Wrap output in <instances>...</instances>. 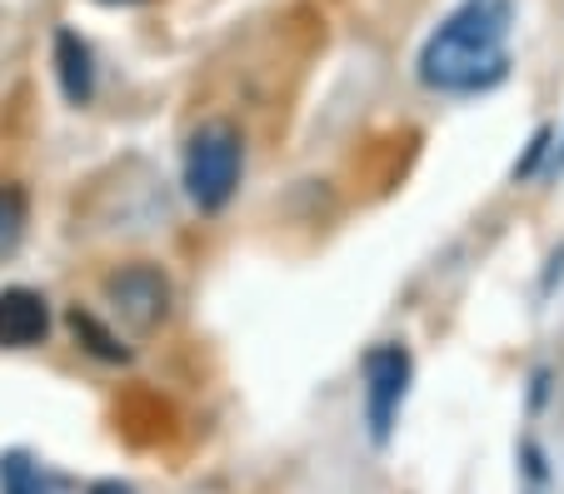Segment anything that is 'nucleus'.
I'll return each mask as SVG.
<instances>
[{"label":"nucleus","mask_w":564,"mask_h":494,"mask_svg":"<svg viewBox=\"0 0 564 494\" xmlns=\"http://www.w3.org/2000/svg\"><path fill=\"white\" fill-rule=\"evenodd\" d=\"M106 305L120 325L150 334L171 320V279H165L160 265H150V260L120 265L116 275H106Z\"/></svg>","instance_id":"20e7f679"},{"label":"nucleus","mask_w":564,"mask_h":494,"mask_svg":"<svg viewBox=\"0 0 564 494\" xmlns=\"http://www.w3.org/2000/svg\"><path fill=\"white\" fill-rule=\"evenodd\" d=\"M524 460H530V464H524V470H530V480H544V454L534 450V444H524Z\"/></svg>","instance_id":"9b49d317"},{"label":"nucleus","mask_w":564,"mask_h":494,"mask_svg":"<svg viewBox=\"0 0 564 494\" xmlns=\"http://www.w3.org/2000/svg\"><path fill=\"white\" fill-rule=\"evenodd\" d=\"M25 226V195L15 185H0V250H11Z\"/></svg>","instance_id":"1a4fd4ad"},{"label":"nucleus","mask_w":564,"mask_h":494,"mask_svg":"<svg viewBox=\"0 0 564 494\" xmlns=\"http://www.w3.org/2000/svg\"><path fill=\"white\" fill-rule=\"evenodd\" d=\"M90 494H130L126 484H90Z\"/></svg>","instance_id":"f8f14e48"},{"label":"nucleus","mask_w":564,"mask_h":494,"mask_svg":"<svg viewBox=\"0 0 564 494\" xmlns=\"http://www.w3.org/2000/svg\"><path fill=\"white\" fill-rule=\"evenodd\" d=\"M70 334L86 344L96 360H106V365H126L130 360V344H120V334L110 330V325H100L90 310H80V305L70 310Z\"/></svg>","instance_id":"0eeeda50"},{"label":"nucleus","mask_w":564,"mask_h":494,"mask_svg":"<svg viewBox=\"0 0 564 494\" xmlns=\"http://www.w3.org/2000/svg\"><path fill=\"white\" fill-rule=\"evenodd\" d=\"M550 125H540V130H534V140H530V151H524V161L520 165H514V180H524V175H534V171H540V161H544V155H550Z\"/></svg>","instance_id":"9d476101"},{"label":"nucleus","mask_w":564,"mask_h":494,"mask_svg":"<svg viewBox=\"0 0 564 494\" xmlns=\"http://www.w3.org/2000/svg\"><path fill=\"white\" fill-rule=\"evenodd\" d=\"M55 76H61V90L70 106H90V96H96V61H90V45L70 25L55 31Z\"/></svg>","instance_id":"423d86ee"},{"label":"nucleus","mask_w":564,"mask_h":494,"mask_svg":"<svg viewBox=\"0 0 564 494\" xmlns=\"http://www.w3.org/2000/svg\"><path fill=\"white\" fill-rule=\"evenodd\" d=\"M51 330V305L41 290H0V350H31Z\"/></svg>","instance_id":"39448f33"},{"label":"nucleus","mask_w":564,"mask_h":494,"mask_svg":"<svg viewBox=\"0 0 564 494\" xmlns=\"http://www.w3.org/2000/svg\"><path fill=\"white\" fill-rule=\"evenodd\" d=\"M560 165H564V151H560Z\"/></svg>","instance_id":"4468645a"},{"label":"nucleus","mask_w":564,"mask_h":494,"mask_svg":"<svg viewBox=\"0 0 564 494\" xmlns=\"http://www.w3.org/2000/svg\"><path fill=\"white\" fill-rule=\"evenodd\" d=\"M0 490L6 494H55V484L45 480L25 454H6V460H0Z\"/></svg>","instance_id":"6e6552de"},{"label":"nucleus","mask_w":564,"mask_h":494,"mask_svg":"<svg viewBox=\"0 0 564 494\" xmlns=\"http://www.w3.org/2000/svg\"><path fill=\"white\" fill-rule=\"evenodd\" d=\"M100 6H145V0H100Z\"/></svg>","instance_id":"ddd939ff"},{"label":"nucleus","mask_w":564,"mask_h":494,"mask_svg":"<svg viewBox=\"0 0 564 494\" xmlns=\"http://www.w3.org/2000/svg\"><path fill=\"white\" fill-rule=\"evenodd\" d=\"M246 171V140L230 120H205L185 145V195L200 216H220L240 190Z\"/></svg>","instance_id":"f03ea898"},{"label":"nucleus","mask_w":564,"mask_h":494,"mask_svg":"<svg viewBox=\"0 0 564 494\" xmlns=\"http://www.w3.org/2000/svg\"><path fill=\"white\" fill-rule=\"evenodd\" d=\"M410 350L405 344H375L365 355V425H370V440L375 444H390L394 425H400V409H405V395H410Z\"/></svg>","instance_id":"7ed1b4c3"},{"label":"nucleus","mask_w":564,"mask_h":494,"mask_svg":"<svg viewBox=\"0 0 564 494\" xmlns=\"http://www.w3.org/2000/svg\"><path fill=\"white\" fill-rule=\"evenodd\" d=\"M510 0H459L420 51V86L440 96H479L510 76Z\"/></svg>","instance_id":"f257e3e1"}]
</instances>
